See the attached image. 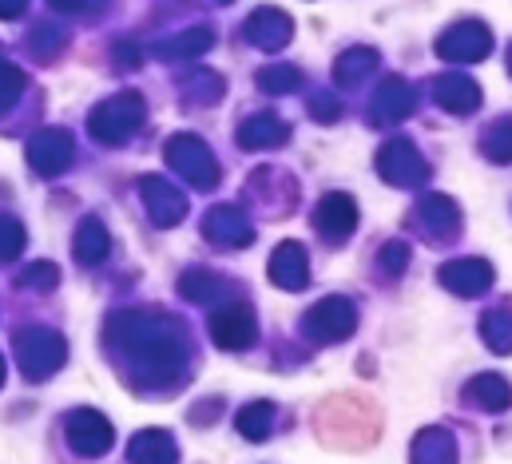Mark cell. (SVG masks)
<instances>
[{"label": "cell", "instance_id": "obj_34", "mask_svg": "<svg viewBox=\"0 0 512 464\" xmlns=\"http://www.w3.org/2000/svg\"><path fill=\"white\" fill-rule=\"evenodd\" d=\"M28 0H0V16H20Z\"/></svg>", "mask_w": 512, "mask_h": 464}, {"label": "cell", "instance_id": "obj_10", "mask_svg": "<svg viewBox=\"0 0 512 464\" xmlns=\"http://www.w3.org/2000/svg\"><path fill=\"white\" fill-rule=\"evenodd\" d=\"M203 234L215 238L219 246H247L251 242V223L239 207H215L207 219H203Z\"/></svg>", "mask_w": 512, "mask_h": 464}, {"label": "cell", "instance_id": "obj_33", "mask_svg": "<svg viewBox=\"0 0 512 464\" xmlns=\"http://www.w3.org/2000/svg\"><path fill=\"white\" fill-rule=\"evenodd\" d=\"M175 52L171 56H199V52H207L211 48V32L207 28H195V32H183L175 44H171Z\"/></svg>", "mask_w": 512, "mask_h": 464}, {"label": "cell", "instance_id": "obj_4", "mask_svg": "<svg viewBox=\"0 0 512 464\" xmlns=\"http://www.w3.org/2000/svg\"><path fill=\"white\" fill-rule=\"evenodd\" d=\"M167 163L183 175V179H191L195 187H215L219 183V163H215V155L203 147V139H195V135H175L171 143H167Z\"/></svg>", "mask_w": 512, "mask_h": 464}, {"label": "cell", "instance_id": "obj_27", "mask_svg": "<svg viewBox=\"0 0 512 464\" xmlns=\"http://www.w3.org/2000/svg\"><path fill=\"white\" fill-rule=\"evenodd\" d=\"M485 338L489 346L501 349V353H512V314L509 310H497L485 318Z\"/></svg>", "mask_w": 512, "mask_h": 464}, {"label": "cell", "instance_id": "obj_36", "mask_svg": "<svg viewBox=\"0 0 512 464\" xmlns=\"http://www.w3.org/2000/svg\"><path fill=\"white\" fill-rule=\"evenodd\" d=\"M0 385H4V361H0Z\"/></svg>", "mask_w": 512, "mask_h": 464}, {"label": "cell", "instance_id": "obj_14", "mask_svg": "<svg viewBox=\"0 0 512 464\" xmlns=\"http://www.w3.org/2000/svg\"><path fill=\"white\" fill-rule=\"evenodd\" d=\"M378 163H382V175L389 183H421L425 179V163L409 143H389Z\"/></svg>", "mask_w": 512, "mask_h": 464}, {"label": "cell", "instance_id": "obj_18", "mask_svg": "<svg viewBox=\"0 0 512 464\" xmlns=\"http://www.w3.org/2000/svg\"><path fill=\"white\" fill-rule=\"evenodd\" d=\"M413 464H457V445L445 429H425L413 441Z\"/></svg>", "mask_w": 512, "mask_h": 464}, {"label": "cell", "instance_id": "obj_15", "mask_svg": "<svg viewBox=\"0 0 512 464\" xmlns=\"http://www.w3.org/2000/svg\"><path fill=\"white\" fill-rule=\"evenodd\" d=\"M128 457L131 464H175L179 461V449H175V441L163 429H143V433L131 437Z\"/></svg>", "mask_w": 512, "mask_h": 464}, {"label": "cell", "instance_id": "obj_17", "mask_svg": "<svg viewBox=\"0 0 512 464\" xmlns=\"http://www.w3.org/2000/svg\"><path fill=\"white\" fill-rule=\"evenodd\" d=\"M108 250H112V238H108V227H104L100 219H84V223L76 227V242H72L76 262L96 266V262L108 258Z\"/></svg>", "mask_w": 512, "mask_h": 464}, {"label": "cell", "instance_id": "obj_29", "mask_svg": "<svg viewBox=\"0 0 512 464\" xmlns=\"http://www.w3.org/2000/svg\"><path fill=\"white\" fill-rule=\"evenodd\" d=\"M24 92V72L0 60V112H8Z\"/></svg>", "mask_w": 512, "mask_h": 464}, {"label": "cell", "instance_id": "obj_32", "mask_svg": "<svg viewBox=\"0 0 512 464\" xmlns=\"http://www.w3.org/2000/svg\"><path fill=\"white\" fill-rule=\"evenodd\" d=\"M20 286H32V290H56V286H60V270H56L52 262H36V266L24 270Z\"/></svg>", "mask_w": 512, "mask_h": 464}, {"label": "cell", "instance_id": "obj_6", "mask_svg": "<svg viewBox=\"0 0 512 464\" xmlns=\"http://www.w3.org/2000/svg\"><path fill=\"white\" fill-rule=\"evenodd\" d=\"M28 163L40 175H60L72 163V135L64 127H44L28 139Z\"/></svg>", "mask_w": 512, "mask_h": 464}, {"label": "cell", "instance_id": "obj_21", "mask_svg": "<svg viewBox=\"0 0 512 464\" xmlns=\"http://www.w3.org/2000/svg\"><path fill=\"white\" fill-rule=\"evenodd\" d=\"M282 139H286V127L274 116H255L239 127V143L243 147H274Z\"/></svg>", "mask_w": 512, "mask_h": 464}, {"label": "cell", "instance_id": "obj_16", "mask_svg": "<svg viewBox=\"0 0 512 464\" xmlns=\"http://www.w3.org/2000/svg\"><path fill=\"white\" fill-rule=\"evenodd\" d=\"M441 52L449 60H481L489 52V32L481 24H461L441 40Z\"/></svg>", "mask_w": 512, "mask_h": 464}, {"label": "cell", "instance_id": "obj_35", "mask_svg": "<svg viewBox=\"0 0 512 464\" xmlns=\"http://www.w3.org/2000/svg\"><path fill=\"white\" fill-rule=\"evenodd\" d=\"M48 4H52L56 12H80V8L88 4V0H48Z\"/></svg>", "mask_w": 512, "mask_h": 464}, {"label": "cell", "instance_id": "obj_20", "mask_svg": "<svg viewBox=\"0 0 512 464\" xmlns=\"http://www.w3.org/2000/svg\"><path fill=\"white\" fill-rule=\"evenodd\" d=\"M433 96H437V104H445L449 112H469V108H477V100H481V92H477L469 80H457V76L437 80Z\"/></svg>", "mask_w": 512, "mask_h": 464}, {"label": "cell", "instance_id": "obj_2", "mask_svg": "<svg viewBox=\"0 0 512 464\" xmlns=\"http://www.w3.org/2000/svg\"><path fill=\"white\" fill-rule=\"evenodd\" d=\"M64 357H68V346L56 330H20L16 334V361L28 381L52 377L64 365Z\"/></svg>", "mask_w": 512, "mask_h": 464}, {"label": "cell", "instance_id": "obj_28", "mask_svg": "<svg viewBox=\"0 0 512 464\" xmlns=\"http://www.w3.org/2000/svg\"><path fill=\"white\" fill-rule=\"evenodd\" d=\"M24 242H28L24 227H20V223H16L12 215H0V262L16 258V254L24 250Z\"/></svg>", "mask_w": 512, "mask_h": 464}, {"label": "cell", "instance_id": "obj_5", "mask_svg": "<svg viewBox=\"0 0 512 464\" xmlns=\"http://www.w3.org/2000/svg\"><path fill=\"white\" fill-rule=\"evenodd\" d=\"M116 441V429L104 413L96 409H76L68 417V445L80 453V457H104Z\"/></svg>", "mask_w": 512, "mask_h": 464}, {"label": "cell", "instance_id": "obj_3", "mask_svg": "<svg viewBox=\"0 0 512 464\" xmlns=\"http://www.w3.org/2000/svg\"><path fill=\"white\" fill-rule=\"evenodd\" d=\"M143 100L135 96V92H120V96H112V100H104L92 119H88V131L100 139V143H124L131 139L135 131H139V123H143Z\"/></svg>", "mask_w": 512, "mask_h": 464}, {"label": "cell", "instance_id": "obj_26", "mask_svg": "<svg viewBox=\"0 0 512 464\" xmlns=\"http://www.w3.org/2000/svg\"><path fill=\"white\" fill-rule=\"evenodd\" d=\"M215 290H219V278L207 274V270H191V274H183V282H179V294L191 298V302H207V298H215Z\"/></svg>", "mask_w": 512, "mask_h": 464}, {"label": "cell", "instance_id": "obj_24", "mask_svg": "<svg viewBox=\"0 0 512 464\" xmlns=\"http://www.w3.org/2000/svg\"><path fill=\"white\" fill-rule=\"evenodd\" d=\"M409 104H413L409 88L401 80H389V88H382V96H378V119H401L409 112Z\"/></svg>", "mask_w": 512, "mask_h": 464}, {"label": "cell", "instance_id": "obj_13", "mask_svg": "<svg viewBox=\"0 0 512 464\" xmlns=\"http://www.w3.org/2000/svg\"><path fill=\"white\" fill-rule=\"evenodd\" d=\"M441 282L449 286V290H457V294H481V290H489L493 286V266L489 262H469V258H461V262H449L445 270H441Z\"/></svg>", "mask_w": 512, "mask_h": 464}, {"label": "cell", "instance_id": "obj_19", "mask_svg": "<svg viewBox=\"0 0 512 464\" xmlns=\"http://www.w3.org/2000/svg\"><path fill=\"white\" fill-rule=\"evenodd\" d=\"M247 36L255 40L258 48H278V44H286V40H290V20H286L282 12H274V8H262V12L251 16Z\"/></svg>", "mask_w": 512, "mask_h": 464}, {"label": "cell", "instance_id": "obj_23", "mask_svg": "<svg viewBox=\"0 0 512 464\" xmlns=\"http://www.w3.org/2000/svg\"><path fill=\"white\" fill-rule=\"evenodd\" d=\"M465 393H469L477 405H485V409H509V401H512V389L501 377H477Z\"/></svg>", "mask_w": 512, "mask_h": 464}, {"label": "cell", "instance_id": "obj_9", "mask_svg": "<svg viewBox=\"0 0 512 464\" xmlns=\"http://www.w3.org/2000/svg\"><path fill=\"white\" fill-rule=\"evenodd\" d=\"M306 330H314L322 342H338L354 330V310L346 298H326L310 318H306Z\"/></svg>", "mask_w": 512, "mask_h": 464}, {"label": "cell", "instance_id": "obj_30", "mask_svg": "<svg viewBox=\"0 0 512 464\" xmlns=\"http://www.w3.org/2000/svg\"><path fill=\"white\" fill-rule=\"evenodd\" d=\"M258 84L266 92H290L298 84V68H286V64H274V68H262L258 72Z\"/></svg>", "mask_w": 512, "mask_h": 464}, {"label": "cell", "instance_id": "obj_12", "mask_svg": "<svg viewBox=\"0 0 512 464\" xmlns=\"http://www.w3.org/2000/svg\"><path fill=\"white\" fill-rule=\"evenodd\" d=\"M270 282L282 290H302L306 286V254L298 242H282L270 258Z\"/></svg>", "mask_w": 512, "mask_h": 464}, {"label": "cell", "instance_id": "obj_1", "mask_svg": "<svg viewBox=\"0 0 512 464\" xmlns=\"http://www.w3.org/2000/svg\"><path fill=\"white\" fill-rule=\"evenodd\" d=\"M112 330H124L120 342L128 346V353L139 361L143 373L171 377L183 365V334L171 318H151V314H120L112 318Z\"/></svg>", "mask_w": 512, "mask_h": 464}, {"label": "cell", "instance_id": "obj_8", "mask_svg": "<svg viewBox=\"0 0 512 464\" xmlns=\"http://www.w3.org/2000/svg\"><path fill=\"white\" fill-rule=\"evenodd\" d=\"M143 203H147V211H151V219L159 223V227H175L183 215H187V199H183V191H175L167 179H159V175H147L143 179Z\"/></svg>", "mask_w": 512, "mask_h": 464}, {"label": "cell", "instance_id": "obj_11", "mask_svg": "<svg viewBox=\"0 0 512 464\" xmlns=\"http://www.w3.org/2000/svg\"><path fill=\"white\" fill-rule=\"evenodd\" d=\"M314 223H318V231L330 234V238H346V234L354 231V223H358V211H354V199L350 195H326L322 203H318V215H314Z\"/></svg>", "mask_w": 512, "mask_h": 464}, {"label": "cell", "instance_id": "obj_22", "mask_svg": "<svg viewBox=\"0 0 512 464\" xmlns=\"http://www.w3.org/2000/svg\"><path fill=\"white\" fill-rule=\"evenodd\" d=\"M270 425H274V405H266V401H255V405H247L239 413V433L247 441H266L270 437Z\"/></svg>", "mask_w": 512, "mask_h": 464}, {"label": "cell", "instance_id": "obj_31", "mask_svg": "<svg viewBox=\"0 0 512 464\" xmlns=\"http://www.w3.org/2000/svg\"><path fill=\"white\" fill-rule=\"evenodd\" d=\"M378 64V56L374 52H366V48H354L346 60H338V80H358L362 72H370Z\"/></svg>", "mask_w": 512, "mask_h": 464}, {"label": "cell", "instance_id": "obj_25", "mask_svg": "<svg viewBox=\"0 0 512 464\" xmlns=\"http://www.w3.org/2000/svg\"><path fill=\"white\" fill-rule=\"evenodd\" d=\"M485 155L497 159V163H512V119H501L485 131Z\"/></svg>", "mask_w": 512, "mask_h": 464}, {"label": "cell", "instance_id": "obj_7", "mask_svg": "<svg viewBox=\"0 0 512 464\" xmlns=\"http://www.w3.org/2000/svg\"><path fill=\"white\" fill-rule=\"evenodd\" d=\"M211 334L223 349H243L255 342V314L251 306L235 302V306H223L215 318H211Z\"/></svg>", "mask_w": 512, "mask_h": 464}]
</instances>
